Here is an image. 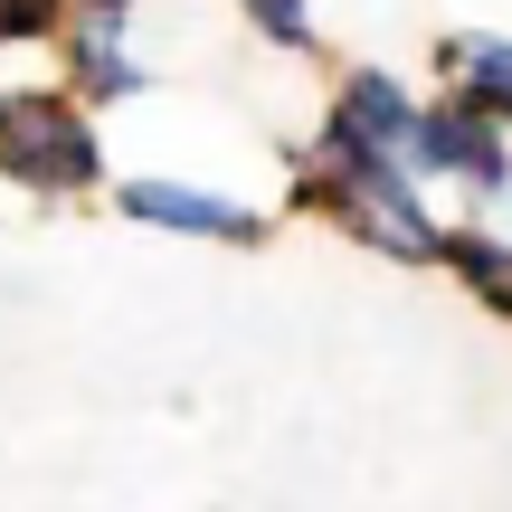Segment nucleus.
Masks as SVG:
<instances>
[{"instance_id":"obj_1","label":"nucleus","mask_w":512,"mask_h":512,"mask_svg":"<svg viewBox=\"0 0 512 512\" xmlns=\"http://www.w3.org/2000/svg\"><path fill=\"white\" fill-rule=\"evenodd\" d=\"M285 209L332 238L389 256V266L427 275L437 266V238H446V209L427 200V181L399 162V152H351V143H304L285 171Z\"/></svg>"},{"instance_id":"obj_2","label":"nucleus","mask_w":512,"mask_h":512,"mask_svg":"<svg viewBox=\"0 0 512 512\" xmlns=\"http://www.w3.org/2000/svg\"><path fill=\"white\" fill-rule=\"evenodd\" d=\"M0 181L29 190V200L67 209V200H105L114 152H105V114H86L67 86H10V114H0Z\"/></svg>"},{"instance_id":"obj_6","label":"nucleus","mask_w":512,"mask_h":512,"mask_svg":"<svg viewBox=\"0 0 512 512\" xmlns=\"http://www.w3.org/2000/svg\"><path fill=\"white\" fill-rule=\"evenodd\" d=\"M427 86L399 76L389 57H342L323 86V114H313V143H351V152H399L408 162V133H418Z\"/></svg>"},{"instance_id":"obj_11","label":"nucleus","mask_w":512,"mask_h":512,"mask_svg":"<svg viewBox=\"0 0 512 512\" xmlns=\"http://www.w3.org/2000/svg\"><path fill=\"white\" fill-rule=\"evenodd\" d=\"M133 10H162V0H133Z\"/></svg>"},{"instance_id":"obj_4","label":"nucleus","mask_w":512,"mask_h":512,"mask_svg":"<svg viewBox=\"0 0 512 512\" xmlns=\"http://www.w3.org/2000/svg\"><path fill=\"white\" fill-rule=\"evenodd\" d=\"M105 209L124 228H152V238H181V247H266L275 238V209L200 181V171H114Z\"/></svg>"},{"instance_id":"obj_3","label":"nucleus","mask_w":512,"mask_h":512,"mask_svg":"<svg viewBox=\"0 0 512 512\" xmlns=\"http://www.w3.org/2000/svg\"><path fill=\"white\" fill-rule=\"evenodd\" d=\"M408 171L427 190H456V219H512V124L475 114L465 95H427L418 105Z\"/></svg>"},{"instance_id":"obj_10","label":"nucleus","mask_w":512,"mask_h":512,"mask_svg":"<svg viewBox=\"0 0 512 512\" xmlns=\"http://www.w3.org/2000/svg\"><path fill=\"white\" fill-rule=\"evenodd\" d=\"M76 0H0V48H57Z\"/></svg>"},{"instance_id":"obj_12","label":"nucleus","mask_w":512,"mask_h":512,"mask_svg":"<svg viewBox=\"0 0 512 512\" xmlns=\"http://www.w3.org/2000/svg\"><path fill=\"white\" fill-rule=\"evenodd\" d=\"M0 114H10V86H0Z\"/></svg>"},{"instance_id":"obj_8","label":"nucleus","mask_w":512,"mask_h":512,"mask_svg":"<svg viewBox=\"0 0 512 512\" xmlns=\"http://www.w3.org/2000/svg\"><path fill=\"white\" fill-rule=\"evenodd\" d=\"M437 275L484 313V323H512V228L503 219H446Z\"/></svg>"},{"instance_id":"obj_5","label":"nucleus","mask_w":512,"mask_h":512,"mask_svg":"<svg viewBox=\"0 0 512 512\" xmlns=\"http://www.w3.org/2000/svg\"><path fill=\"white\" fill-rule=\"evenodd\" d=\"M133 29H143V10L133 0H76L67 29H57V86L76 95L86 114H133L152 95V57L133 48Z\"/></svg>"},{"instance_id":"obj_7","label":"nucleus","mask_w":512,"mask_h":512,"mask_svg":"<svg viewBox=\"0 0 512 512\" xmlns=\"http://www.w3.org/2000/svg\"><path fill=\"white\" fill-rule=\"evenodd\" d=\"M427 76L437 95H465L475 114L512 124V29L503 19H456V29L427 38Z\"/></svg>"},{"instance_id":"obj_9","label":"nucleus","mask_w":512,"mask_h":512,"mask_svg":"<svg viewBox=\"0 0 512 512\" xmlns=\"http://www.w3.org/2000/svg\"><path fill=\"white\" fill-rule=\"evenodd\" d=\"M238 19H247L256 48H275V57H323V10L313 0H238Z\"/></svg>"}]
</instances>
